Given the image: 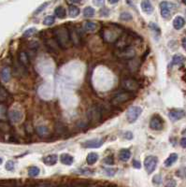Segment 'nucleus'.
<instances>
[{"label": "nucleus", "instance_id": "43", "mask_svg": "<svg viewBox=\"0 0 186 187\" xmlns=\"http://www.w3.org/2000/svg\"><path fill=\"white\" fill-rule=\"evenodd\" d=\"M133 167H134L135 169H139L141 168V164H140L139 161L134 160V161H133Z\"/></svg>", "mask_w": 186, "mask_h": 187}, {"label": "nucleus", "instance_id": "33", "mask_svg": "<svg viewBox=\"0 0 186 187\" xmlns=\"http://www.w3.org/2000/svg\"><path fill=\"white\" fill-rule=\"evenodd\" d=\"M149 27L156 34V35H160L161 34V29H160V27L156 24V23H152V22H151L150 23H149Z\"/></svg>", "mask_w": 186, "mask_h": 187}, {"label": "nucleus", "instance_id": "31", "mask_svg": "<svg viewBox=\"0 0 186 187\" xmlns=\"http://www.w3.org/2000/svg\"><path fill=\"white\" fill-rule=\"evenodd\" d=\"M120 20L124 21V22H128V21H132L133 20V16L131 13L127 12V11H124L120 14Z\"/></svg>", "mask_w": 186, "mask_h": 187}, {"label": "nucleus", "instance_id": "5", "mask_svg": "<svg viewBox=\"0 0 186 187\" xmlns=\"http://www.w3.org/2000/svg\"><path fill=\"white\" fill-rule=\"evenodd\" d=\"M144 168L147 171L148 174H152L156 167H157V164H158V158L154 155H149L145 158L144 160Z\"/></svg>", "mask_w": 186, "mask_h": 187}, {"label": "nucleus", "instance_id": "29", "mask_svg": "<svg viewBox=\"0 0 186 187\" xmlns=\"http://www.w3.org/2000/svg\"><path fill=\"white\" fill-rule=\"evenodd\" d=\"M19 59H20V62L23 65H26L29 63V57H28V55H27V54L25 52H21L20 53Z\"/></svg>", "mask_w": 186, "mask_h": 187}, {"label": "nucleus", "instance_id": "3", "mask_svg": "<svg viewBox=\"0 0 186 187\" xmlns=\"http://www.w3.org/2000/svg\"><path fill=\"white\" fill-rule=\"evenodd\" d=\"M133 97H134V94L133 93L122 92V93H119L116 96H114V97L111 100V103H112L113 106H120V105L124 104L125 102L129 101Z\"/></svg>", "mask_w": 186, "mask_h": 187}, {"label": "nucleus", "instance_id": "19", "mask_svg": "<svg viewBox=\"0 0 186 187\" xmlns=\"http://www.w3.org/2000/svg\"><path fill=\"white\" fill-rule=\"evenodd\" d=\"M177 160H178V154L175 153H171V154L165 160L164 165H165V167L169 168V167L173 166V164H175V163L177 162Z\"/></svg>", "mask_w": 186, "mask_h": 187}, {"label": "nucleus", "instance_id": "11", "mask_svg": "<svg viewBox=\"0 0 186 187\" xmlns=\"http://www.w3.org/2000/svg\"><path fill=\"white\" fill-rule=\"evenodd\" d=\"M135 55H136V52L131 46H127V47L122 48L120 50V52H119V57L125 58V59L133 58Z\"/></svg>", "mask_w": 186, "mask_h": 187}, {"label": "nucleus", "instance_id": "35", "mask_svg": "<svg viewBox=\"0 0 186 187\" xmlns=\"http://www.w3.org/2000/svg\"><path fill=\"white\" fill-rule=\"evenodd\" d=\"M99 14L102 17H109L111 14V10L108 8H102L99 11Z\"/></svg>", "mask_w": 186, "mask_h": 187}, {"label": "nucleus", "instance_id": "1", "mask_svg": "<svg viewBox=\"0 0 186 187\" xmlns=\"http://www.w3.org/2000/svg\"><path fill=\"white\" fill-rule=\"evenodd\" d=\"M54 34L55 36V40L57 44L61 48L66 49L69 46V41L71 39L68 29H66L65 27H57L54 31Z\"/></svg>", "mask_w": 186, "mask_h": 187}, {"label": "nucleus", "instance_id": "49", "mask_svg": "<svg viewBox=\"0 0 186 187\" xmlns=\"http://www.w3.org/2000/svg\"><path fill=\"white\" fill-rule=\"evenodd\" d=\"M109 3L111 4V5H115V4L118 3V1H116V0H115V1H109Z\"/></svg>", "mask_w": 186, "mask_h": 187}, {"label": "nucleus", "instance_id": "50", "mask_svg": "<svg viewBox=\"0 0 186 187\" xmlns=\"http://www.w3.org/2000/svg\"><path fill=\"white\" fill-rule=\"evenodd\" d=\"M183 176L186 178V168L185 169H183Z\"/></svg>", "mask_w": 186, "mask_h": 187}, {"label": "nucleus", "instance_id": "6", "mask_svg": "<svg viewBox=\"0 0 186 187\" xmlns=\"http://www.w3.org/2000/svg\"><path fill=\"white\" fill-rule=\"evenodd\" d=\"M88 118L91 122H98L102 118V109L99 106H93L87 112Z\"/></svg>", "mask_w": 186, "mask_h": 187}, {"label": "nucleus", "instance_id": "15", "mask_svg": "<svg viewBox=\"0 0 186 187\" xmlns=\"http://www.w3.org/2000/svg\"><path fill=\"white\" fill-rule=\"evenodd\" d=\"M37 134L40 137V138H47L50 136V130L46 125H39L36 128Z\"/></svg>", "mask_w": 186, "mask_h": 187}, {"label": "nucleus", "instance_id": "47", "mask_svg": "<svg viewBox=\"0 0 186 187\" xmlns=\"http://www.w3.org/2000/svg\"><path fill=\"white\" fill-rule=\"evenodd\" d=\"M182 45H183V48L186 51V38H184L182 41Z\"/></svg>", "mask_w": 186, "mask_h": 187}, {"label": "nucleus", "instance_id": "10", "mask_svg": "<svg viewBox=\"0 0 186 187\" xmlns=\"http://www.w3.org/2000/svg\"><path fill=\"white\" fill-rule=\"evenodd\" d=\"M23 112L19 109H11L8 112V118L14 124H19L23 120Z\"/></svg>", "mask_w": 186, "mask_h": 187}, {"label": "nucleus", "instance_id": "28", "mask_svg": "<svg viewBox=\"0 0 186 187\" xmlns=\"http://www.w3.org/2000/svg\"><path fill=\"white\" fill-rule=\"evenodd\" d=\"M39 173H40V169L38 167L34 166V167H30L28 169V175L30 177H37L39 175Z\"/></svg>", "mask_w": 186, "mask_h": 187}, {"label": "nucleus", "instance_id": "17", "mask_svg": "<svg viewBox=\"0 0 186 187\" xmlns=\"http://www.w3.org/2000/svg\"><path fill=\"white\" fill-rule=\"evenodd\" d=\"M60 162L65 166H71L74 162V158L68 153H62L60 155Z\"/></svg>", "mask_w": 186, "mask_h": 187}, {"label": "nucleus", "instance_id": "39", "mask_svg": "<svg viewBox=\"0 0 186 187\" xmlns=\"http://www.w3.org/2000/svg\"><path fill=\"white\" fill-rule=\"evenodd\" d=\"M103 162H104V164H107V165H113V164H114V159H113V157L111 155V156L106 157V158L103 160Z\"/></svg>", "mask_w": 186, "mask_h": 187}, {"label": "nucleus", "instance_id": "51", "mask_svg": "<svg viewBox=\"0 0 186 187\" xmlns=\"http://www.w3.org/2000/svg\"><path fill=\"white\" fill-rule=\"evenodd\" d=\"M183 135H186V129H185V130H183Z\"/></svg>", "mask_w": 186, "mask_h": 187}, {"label": "nucleus", "instance_id": "52", "mask_svg": "<svg viewBox=\"0 0 186 187\" xmlns=\"http://www.w3.org/2000/svg\"><path fill=\"white\" fill-rule=\"evenodd\" d=\"M2 162H3V160H2V158H1V157H0V165H1V164H2Z\"/></svg>", "mask_w": 186, "mask_h": 187}, {"label": "nucleus", "instance_id": "8", "mask_svg": "<svg viewBox=\"0 0 186 187\" xmlns=\"http://www.w3.org/2000/svg\"><path fill=\"white\" fill-rule=\"evenodd\" d=\"M104 144L103 138H92L89 140H86L81 143V146L86 149H93V148H99Z\"/></svg>", "mask_w": 186, "mask_h": 187}, {"label": "nucleus", "instance_id": "46", "mask_svg": "<svg viewBox=\"0 0 186 187\" xmlns=\"http://www.w3.org/2000/svg\"><path fill=\"white\" fill-rule=\"evenodd\" d=\"M93 3H94L95 5L98 6V7H101V6L104 4V1H93Z\"/></svg>", "mask_w": 186, "mask_h": 187}, {"label": "nucleus", "instance_id": "14", "mask_svg": "<svg viewBox=\"0 0 186 187\" xmlns=\"http://www.w3.org/2000/svg\"><path fill=\"white\" fill-rule=\"evenodd\" d=\"M43 163L47 166H54L57 163L58 160V155L57 154H48L43 157Z\"/></svg>", "mask_w": 186, "mask_h": 187}, {"label": "nucleus", "instance_id": "2", "mask_svg": "<svg viewBox=\"0 0 186 187\" xmlns=\"http://www.w3.org/2000/svg\"><path fill=\"white\" fill-rule=\"evenodd\" d=\"M139 86H140L139 82L136 79L131 78V77L125 78L122 81V87L124 90H126V92H130L134 94V92L139 89Z\"/></svg>", "mask_w": 186, "mask_h": 187}, {"label": "nucleus", "instance_id": "27", "mask_svg": "<svg viewBox=\"0 0 186 187\" xmlns=\"http://www.w3.org/2000/svg\"><path fill=\"white\" fill-rule=\"evenodd\" d=\"M95 13H96L95 8H92V7H90V6L85 7L84 9H83V16L85 18H91V17H93L95 15Z\"/></svg>", "mask_w": 186, "mask_h": 187}, {"label": "nucleus", "instance_id": "16", "mask_svg": "<svg viewBox=\"0 0 186 187\" xmlns=\"http://www.w3.org/2000/svg\"><path fill=\"white\" fill-rule=\"evenodd\" d=\"M185 24V20L183 17L182 16H176L173 20V27L176 30H180L182 29Z\"/></svg>", "mask_w": 186, "mask_h": 187}, {"label": "nucleus", "instance_id": "40", "mask_svg": "<svg viewBox=\"0 0 186 187\" xmlns=\"http://www.w3.org/2000/svg\"><path fill=\"white\" fill-rule=\"evenodd\" d=\"M7 98V92L4 90V88L0 87V100L3 101Z\"/></svg>", "mask_w": 186, "mask_h": 187}, {"label": "nucleus", "instance_id": "20", "mask_svg": "<svg viewBox=\"0 0 186 187\" xmlns=\"http://www.w3.org/2000/svg\"><path fill=\"white\" fill-rule=\"evenodd\" d=\"M131 155H132V153L128 149H123L119 153V158L123 162H127L131 158Z\"/></svg>", "mask_w": 186, "mask_h": 187}, {"label": "nucleus", "instance_id": "26", "mask_svg": "<svg viewBox=\"0 0 186 187\" xmlns=\"http://www.w3.org/2000/svg\"><path fill=\"white\" fill-rule=\"evenodd\" d=\"M69 35H70V39L73 43L76 44H80V37L79 35V33L77 32V30H71L69 32Z\"/></svg>", "mask_w": 186, "mask_h": 187}, {"label": "nucleus", "instance_id": "41", "mask_svg": "<svg viewBox=\"0 0 186 187\" xmlns=\"http://www.w3.org/2000/svg\"><path fill=\"white\" fill-rule=\"evenodd\" d=\"M47 6H48V3H44V4H43V5H41L39 8H37V10L34 12V14H35V15H37L38 13H40L44 8H47Z\"/></svg>", "mask_w": 186, "mask_h": 187}, {"label": "nucleus", "instance_id": "37", "mask_svg": "<svg viewBox=\"0 0 186 187\" xmlns=\"http://www.w3.org/2000/svg\"><path fill=\"white\" fill-rule=\"evenodd\" d=\"M104 171H105V174L110 176V177H112L115 175L116 173V169H104Z\"/></svg>", "mask_w": 186, "mask_h": 187}, {"label": "nucleus", "instance_id": "34", "mask_svg": "<svg viewBox=\"0 0 186 187\" xmlns=\"http://www.w3.org/2000/svg\"><path fill=\"white\" fill-rule=\"evenodd\" d=\"M37 33V28L35 27H31V28H28L26 29L24 32H23V37L24 38H29L33 35H35Z\"/></svg>", "mask_w": 186, "mask_h": 187}, {"label": "nucleus", "instance_id": "25", "mask_svg": "<svg viewBox=\"0 0 186 187\" xmlns=\"http://www.w3.org/2000/svg\"><path fill=\"white\" fill-rule=\"evenodd\" d=\"M83 28H84V31L86 32H95L97 28V25L96 23H95L94 22H86L83 25Z\"/></svg>", "mask_w": 186, "mask_h": 187}, {"label": "nucleus", "instance_id": "38", "mask_svg": "<svg viewBox=\"0 0 186 187\" xmlns=\"http://www.w3.org/2000/svg\"><path fill=\"white\" fill-rule=\"evenodd\" d=\"M152 183H153L154 184H156V185L161 184V183H162V177H161V175H160V174H159V175H155V176L152 178Z\"/></svg>", "mask_w": 186, "mask_h": 187}, {"label": "nucleus", "instance_id": "9", "mask_svg": "<svg viewBox=\"0 0 186 187\" xmlns=\"http://www.w3.org/2000/svg\"><path fill=\"white\" fill-rule=\"evenodd\" d=\"M160 10H161V16L168 20L171 17V4L168 1H163L160 3Z\"/></svg>", "mask_w": 186, "mask_h": 187}, {"label": "nucleus", "instance_id": "30", "mask_svg": "<svg viewBox=\"0 0 186 187\" xmlns=\"http://www.w3.org/2000/svg\"><path fill=\"white\" fill-rule=\"evenodd\" d=\"M8 115L7 107L3 104H0V120L5 121L7 119V116Z\"/></svg>", "mask_w": 186, "mask_h": 187}, {"label": "nucleus", "instance_id": "48", "mask_svg": "<svg viewBox=\"0 0 186 187\" xmlns=\"http://www.w3.org/2000/svg\"><path fill=\"white\" fill-rule=\"evenodd\" d=\"M68 4H81V1H67Z\"/></svg>", "mask_w": 186, "mask_h": 187}, {"label": "nucleus", "instance_id": "32", "mask_svg": "<svg viewBox=\"0 0 186 187\" xmlns=\"http://www.w3.org/2000/svg\"><path fill=\"white\" fill-rule=\"evenodd\" d=\"M55 22V19L54 16H47L44 18V21H43V24L44 25H48V26H51Z\"/></svg>", "mask_w": 186, "mask_h": 187}, {"label": "nucleus", "instance_id": "13", "mask_svg": "<svg viewBox=\"0 0 186 187\" xmlns=\"http://www.w3.org/2000/svg\"><path fill=\"white\" fill-rule=\"evenodd\" d=\"M11 78V70L9 66H4L0 71V79L3 82H8Z\"/></svg>", "mask_w": 186, "mask_h": 187}, {"label": "nucleus", "instance_id": "24", "mask_svg": "<svg viewBox=\"0 0 186 187\" xmlns=\"http://www.w3.org/2000/svg\"><path fill=\"white\" fill-rule=\"evenodd\" d=\"M185 60V57L182 55H175L172 58V61L170 65H182L183 63L184 62Z\"/></svg>", "mask_w": 186, "mask_h": 187}, {"label": "nucleus", "instance_id": "42", "mask_svg": "<svg viewBox=\"0 0 186 187\" xmlns=\"http://www.w3.org/2000/svg\"><path fill=\"white\" fill-rule=\"evenodd\" d=\"M124 138L125 139H132V138H133V134H132V132H130V131L125 132L124 134Z\"/></svg>", "mask_w": 186, "mask_h": 187}, {"label": "nucleus", "instance_id": "7", "mask_svg": "<svg viewBox=\"0 0 186 187\" xmlns=\"http://www.w3.org/2000/svg\"><path fill=\"white\" fill-rule=\"evenodd\" d=\"M164 127H165V122L160 115L155 114L151 118V121H150V128L151 129H152L154 131H161L164 129Z\"/></svg>", "mask_w": 186, "mask_h": 187}, {"label": "nucleus", "instance_id": "53", "mask_svg": "<svg viewBox=\"0 0 186 187\" xmlns=\"http://www.w3.org/2000/svg\"><path fill=\"white\" fill-rule=\"evenodd\" d=\"M183 4H185V5H186V1H183Z\"/></svg>", "mask_w": 186, "mask_h": 187}, {"label": "nucleus", "instance_id": "23", "mask_svg": "<svg viewBox=\"0 0 186 187\" xmlns=\"http://www.w3.org/2000/svg\"><path fill=\"white\" fill-rule=\"evenodd\" d=\"M98 160V154L96 153H90L87 157H86V162L88 165H94L97 162Z\"/></svg>", "mask_w": 186, "mask_h": 187}, {"label": "nucleus", "instance_id": "21", "mask_svg": "<svg viewBox=\"0 0 186 187\" xmlns=\"http://www.w3.org/2000/svg\"><path fill=\"white\" fill-rule=\"evenodd\" d=\"M80 8H79L78 7L74 6V5H70V6L68 7V15H69V17H71V18H76V17H78L79 14H80Z\"/></svg>", "mask_w": 186, "mask_h": 187}, {"label": "nucleus", "instance_id": "12", "mask_svg": "<svg viewBox=\"0 0 186 187\" xmlns=\"http://www.w3.org/2000/svg\"><path fill=\"white\" fill-rule=\"evenodd\" d=\"M184 115H185V112L183 110H172L168 113V116H169L170 120L173 121V122L181 120L182 118L184 117Z\"/></svg>", "mask_w": 186, "mask_h": 187}, {"label": "nucleus", "instance_id": "18", "mask_svg": "<svg viewBox=\"0 0 186 187\" xmlns=\"http://www.w3.org/2000/svg\"><path fill=\"white\" fill-rule=\"evenodd\" d=\"M140 6H141V9H142V11H143V12H145V13H147V14H151V13H152V12H153L154 8H153L152 4L150 1H142V2H141V4H140Z\"/></svg>", "mask_w": 186, "mask_h": 187}, {"label": "nucleus", "instance_id": "45", "mask_svg": "<svg viewBox=\"0 0 186 187\" xmlns=\"http://www.w3.org/2000/svg\"><path fill=\"white\" fill-rule=\"evenodd\" d=\"M181 146L182 147H183V148H186V138H182L181 139Z\"/></svg>", "mask_w": 186, "mask_h": 187}, {"label": "nucleus", "instance_id": "44", "mask_svg": "<svg viewBox=\"0 0 186 187\" xmlns=\"http://www.w3.org/2000/svg\"><path fill=\"white\" fill-rule=\"evenodd\" d=\"M176 186V182L174 180H169L167 184H166V187H175Z\"/></svg>", "mask_w": 186, "mask_h": 187}, {"label": "nucleus", "instance_id": "22", "mask_svg": "<svg viewBox=\"0 0 186 187\" xmlns=\"http://www.w3.org/2000/svg\"><path fill=\"white\" fill-rule=\"evenodd\" d=\"M54 15L59 18V19H65L66 17V11L65 8L62 6H58L55 9H54Z\"/></svg>", "mask_w": 186, "mask_h": 187}, {"label": "nucleus", "instance_id": "36", "mask_svg": "<svg viewBox=\"0 0 186 187\" xmlns=\"http://www.w3.org/2000/svg\"><path fill=\"white\" fill-rule=\"evenodd\" d=\"M14 167H15L14 162L11 161V160L8 161V162L6 163V166H5V168H6V169H7L8 171H13V170H14Z\"/></svg>", "mask_w": 186, "mask_h": 187}, {"label": "nucleus", "instance_id": "4", "mask_svg": "<svg viewBox=\"0 0 186 187\" xmlns=\"http://www.w3.org/2000/svg\"><path fill=\"white\" fill-rule=\"evenodd\" d=\"M142 113V109L138 106H132L128 109L127 112H126V118L128 123L133 124L135 123L138 117L140 116V114Z\"/></svg>", "mask_w": 186, "mask_h": 187}]
</instances>
